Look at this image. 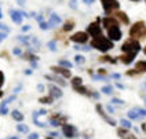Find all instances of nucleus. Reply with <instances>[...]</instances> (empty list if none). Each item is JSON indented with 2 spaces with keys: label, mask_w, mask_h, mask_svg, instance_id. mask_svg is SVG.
Wrapping results in <instances>:
<instances>
[{
  "label": "nucleus",
  "mask_w": 146,
  "mask_h": 139,
  "mask_svg": "<svg viewBox=\"0 0 146 139\" xmlns=\"http://www.w3.org/2000/svg\"><path fill=\"white\" fill-rule=\"evenodd\" d=\"M91 47L99 50V51H102V52H108V51H110L112 48H114L113 41L109 40L108 37L102 36V34L98 36V37H95L94 40L91 41Z\"/></svg>",
  "instance_id": "obj_1"
},
{
  "label": "nucleus",
  "mask_w": 146,
  "mask_h": 139,
  "mask_svg": "<svg viewBox=\"0 0 146 139\" xmlns=\"http://www.w3.org/2000/svg\"><path fill=\"white\" fill-rule=\"evenodd\" d=\"M130 36L131 39L135 40H142L146 37V24L143 21H138L130 28Z\"/></svg>",
  "instance_id": "obj_2"
},
{
  "label": "nucleus",
  "mask_w": 146,
  "mask_h": 139,
  "mask_svg": "<svg viewBox=\"0 0 146 139\" xmlns=\"http://www.w3.org/2000/svg\"><path fill=\"white\" fill-rule=\"evenodd\" d=\"M121 51L124 54L131 55V57H137V54L141 51V44L135 39H128L127 41H124V44L121 46Z\"/></svg>",
  "instance_id": "obj_3"
},
{
  "label": "nucleus",
  "mask_w": 146,
  "mask_h": 139,
  "mask_svg": "<svg viewBox=\"0 0 146 139\" xmlns=\"http://www.w3.org/2000/svg\"><path fill=\"white\" fill-rule=\"evenodd\" d=\"M101 3H102V7H104L105 14H108V15H110L112 13L117 11L119 7H120V4H119L117 0H101Z\"/></svg>",
  "instance_id": "obj_4"
},
{
  "label": "nucleus",
  "mask_w": 146,
  "mask_h": 139,
  "mask_svg": "<svg viewBox=\"0 0 146 139\" xmlns=\"http://www.w3.org/2000/svg\"><path fill=\"white\" fill-rule=\"evenodd\" d=\"M99 21H101V19L97 18V21L91 22V24L88 25V28H87V33H88V36H92L94 39L102 34V28H101V25H99Z\"/></svg>",
  "instance_id": "obj_5"
},
{
  "label": "nucleus",
  "mask_w": 146,
  "mask_h": 139,
  "mask_svg": "<svg viewBox=\"0 0 146 139\" xmlns=\"http://www.w3.org/2000/svg\"><path fill=\"white\" fill-rule=\"evenodd\" d=\"M108 30V39L112 41H117L121 39L123 33H121V29H120V26H113V28H109V29H106Z\"/></svg>",
  "instance_id": "obj_6"
},
{
  "label": "nucleus",
  "mask_w": 146,
  "mask_h": 139,
  "mask_svg": "<svg viewBox=\"0 0 146 139\" xmlns=\"http://www.w3.org/2000/svg\"><path fill=\"white\" fill-rule=\"evenodd\" d=\"M70 40L76 44H86L88 41V33L87 32H76L70 36Z\"/></svg>",
  "instance_id": "obj_7"
},
{
  "label": "nucleus",
  "mask_w": 146,
  "mask_h": 139,
  "mask_svg": "<svg viewBox=\"0 0 146 139\" xmlns=\"http://www.w3.org/2000/svg\"><path fill=\"white\" fill-rule=\"evenodd\" d=\"M62 132L65 135L66 138L72 139V138H76L77 136V130L74 128V125L72 124H62Z\"/></svg>",
  "instance_id": "obj_8"
},
{
  "label": "nucleus",
  "mask_w": 146,
  "mask_h": 139,
  "mask_svg": "<svg viewBox=\"0 0 146 139\" xmlns=\"http://www.w3.org/2000/svg\"><path fill=\"white\" fill-rule=\"evenodd\" d=\"M65 121H66V117L62 115H59V113H52L51 117H50V124H51L52 127L62 125V124H65Z\"/></svg>",
  "instance_id": "obj_9"
},
{
  "label": "nucleus",
  "mask_w": 146,
  "mask_h": 139,
  "mask_svg": "<svg viewBox=\"0 0 146 139\" xmlns=\"http://www.w3.org/2000/svg\"><path fill=\"white\" fill-rule=\"evenodd\" d=\"M51 70L54 72L55 74H59V76H62V77H65V79H69L72 73H70V70L68 69V68H64V66H52L51 68Z\"/></svg>",
  "instance_id": "obj_10"
},
{
  "label": "nucleus",
  "mask_w": 146,
  "mask_h": 139,
  "mask_svg": "<svg viewBox=\"0 0 146 139\" xmlns=\"http://www.w3.org/2000/svg\"><path fill=\"white\" fill-rule=\"evenodd\" d=\"M102 25H104L105 29H109V28H113V26H120V22L114 17H106L102 19Z\"/></svg>",
  "instance_id": "obj_11"
},
{
  "label": "nucleus",
  "mask_w": 146,
  "mask_h": 139,
  "mask_svg": "<svg viewBox=\"0 0 146 139\" xmlns=\"http://www.w3.org/2000/svg\"><path fill=\"white\" fill-rule=\"evenodd\" d=\"M95 109H97V112L99 113V116H101V117L105 120L106 123H109L110 125H116V121H114L112 117H109V116H108L105 112H104V107H102V105H99V103H98L97 106H95Z\"/></svg>",
  "instance_id": "obj_12"
},
{
  "label": "nucleus",
  "mask_w": 146,
  "mask_h": 139,
  "mask_svg": "<svg viewBox=\"0 0 146 139\" xmlns=\"http://www.w3.org/2000/svg\"><path fill=\"white\" fill-rule=\"evenodd\" d=\"M117 135L120 136L121 139H138L132 132H130V130H127V128H119L117 130Z\"/></svg>",
  "instance_id": "obj_13"
},
{
  "label": "nucleus",
  "mask_w": 146,
  "mask_h": 139,
  "mask_svg": "<svg viewBox=\"0 0 146 139\" xmlns=\"http://www.w3.org/2000/svg\"><path fill=\"white\" fill-rule=\"evenodd\" d=\"M114 18L119 21V22H123L124 25H128L130 24V18L127 17V14L125 13H123V11H114Z\"/></svg>",
  "instance_id": "obj_14"
},
{
  "label": "nucleus",
  "mask_w": 146,
  "mask_h": 139,
  "mask_svg": "<svg viewBox=\"0 0 146 139\" xmlns=\"http://www.w3.org/2000/svg\"><path fill=\"white\" fill-rule=\"evenodd\" d=\"M22 14L19 13V11H17V10H10V17H11V19L14 21V24L17 25H21L22 24Z\"/></svg>",
  "instance_id": "obj_15"
},
{
  "label": "nucleus",
  "mask_w": 146,
  "mask_h": 139,
  "mask_svg": "<svg viewBox=\"0 0 146 139\" xmlns=\"http://www.w3.org/2000/svg\"><path fill=\"white\" fill-rule=\"evenodd\" d=\"M48 91H50L48 95H51L52 98H61L62 97V91L59 90L58 87H55L54 84H50L48 85Z\"/></svg>",
  "instance_id": "obj_16"
},
{
  "label": "nucleus",
  "mask_w": 146,
  "mask_h": 139,
  "mask_svg": "<svg viewBox=\"0 0 146 139\" xmlns=\"http://www.w3.org/2000/svg\"><path fill=\"white\" fill-rule=\"evenodd\" d=\"M61 22H62V19H61L57 14H52V15L50 17V21L47 22V24H48L50 28H55V26H57V25H59Z\"/></svg>",
  "instance_id": "obj_17"
},
{
  "label": "nucleus",
  "mask_w": 146,
  "mask_h": 139,
  "mask_svg": "<svg viewBox=\"0 0 146 139\" xmlns=\"http://www.w3.org/2000/svg\"><path fill=\"white\" fill-rule=\"evenodd\" d=\"M76 26V22H74V19H68L64 22V26H62V29H64V32H70L73 28Z\"/></svg>",
  "instance_id": "obj_18"
},
{
  "label": "nucleus",
  "mask_w": 146,
  "mask_h": 139,
  "mask_svg": "<svg viewBox=\"0 0 146 139\" xmlns=\"http://www.w3.org/2000/svg\"><path fill=\"white\" fill-rule=\"evenodd\" d=\"M137 73H145L146 72V61H139L135 65V69H134Z\"/></svg>",
  "instance_id": "obj_19"
},
{
  "label": "nucleus",
  "mask_w": 146,
  "mask_h": 139,
  "mask_svg": "<svg viewBox=\"0 0 146 139\" xmlns=\"http://www.w3.org/2000/svg\"><path fill=\"white\" fill-rule=\"evenodd\" d=\"M134 58H135V57H131V55H128V54H123V55L119 58V59L121 61L123 64H125V65H130L131 62L134 61Z\"/></svg>",
  "instance_id": "obj_20"
},
{
  "label": "nucleus",
  "mask_w": 146,
  "mask_h": 139,
  "mask_svg": "<svg viewBox=\"0 0 146 139\" xmlns=\"http://www.w3.org/2000/svg\"><path fill=\"white\" fill-rule=\"evenodd\" d=\"M39 112H33V116H32V118H33V123L36 124L37 127H46V123H43V121H39Z\"/></svg>",
  "instance_id": "obj_21"
},
{
  "label": "nucleus",
  "mask_w": 146,
  "mask_h": 139,
  "mask_svg": "<svg viewBox=\"0 0 146 139\" xmlns=\"http://www.w3.org/2000/svg\"><path fill=\"white\" fill-rule=\"evenodd\" d=\"M46 79H47V80H51V81L58 83L59 85H64V87L66 85V81H64V80H62V79H59V77H55V76H48V74H47V76H46Z\"/></svg>",
  "instance_id": "obj_22"
},
{
  "label": "nucleus",
  "mask_w": 146,
  "mask_h": 139,
  "mask_svg": "<svg viewBox=\"0 0 146 139\" xmlns=\"http://www.w3.org/2000/svg\"><path fill=\"white\" fill-rule=\"evenodd\" d=\"M52 101H54V98H52L51 95H47V97H41V98H39V102H40V103H46V105H51V103H52Z\"/></svg>",
  "instance_id": "obj_23"
},
{
  "label": "nucleus",
  "mask_w": 146,
  "mask_h": 139,
  "mask_svg": "<svg viewBox=\"0 0 146 139\" xmlns=\"http://www.w3.org/2000/svg\"><path fill=\"white\" fill-rule=\"evenodd\" d=\"M13 118L14 120H17V121H22L24 120V115L19 112V110H13Z\"/></svg>",
  "instance_id": "obj_24"
},
{
  "label": "nucleus",
  "mask_w": 146,
  "mask_h": 139,
  "mask_svg": "<svg viewBox=\"0 0 146 139\" xmlns=\"http://www.w3.org/2000/svg\"><path fill=\"white\" fill-rule=\"evenodd\" d=\"M17 131L22 132V134H26V132H29V127H28L26 124H18V125H17Z\"/></svg>",
  "instance_id": "obj_25"
},
{
  "label": "nucleus",
  "mask_w": 146,
  "mask_h": 139,
  "mask_svg": "<svg viewBox=\"0 0 146 139\" xmlns=\"http://www.w3.org/2000/svg\"><path fill=\"white\" fill-rule=\"evenodd\" d=\"M139 117H141V116L137 113V110H135V109H132V110L128 112V118H131V120H138Z\"/></svg>",
  "instance_id": "obj_26"
},
{
  "label": "nucleus",
  "mask_w": 146,
  "mask_h": 139,
  "mask_svg": "<svg viewBox=\"0 0 146 139\" xmlns=\"http://www.w3.org/2000/svg\"><path fill=\"white\" fill-rule=\"evenodd\" d=\"M83 84V79L79 77V76H76V77H73L72 79V85L73 87H77V85H81Z\"/></svg>",
  "instance_id": "obj_27"
},
{
  "label": "nucleus",
  "mask_w": 146,
  "mask_h": 139,
  "mask_svg": "<svg viewBox=\"0 0 146 139\" xmlns=\"http://www.w3.org/2000/svg\"><path fill=\"white\" fill-rule=\"evenodd\" d=\"M0 115H8V107H7V102L6 101L0 105Z\"/></svg>",
  "instance_id": "obj_28"
},
{
  "label": "nucleus",
  "mask_w": 146,
  "mask_h": 139,
  "mask_svg": "<svg viewBox=\"0 0 146 139\" xmlns=\"http://www.w3.org/2000/svg\"><path fill=\"white\" fill-rule=\"evenodd\" d=\"M99 61H101V62H110V64H116V59H113V58L109 57V55L101 57V58H99Z\"/></svg>",
  "instance_id": "obj_29"
},
{
  "label": "nucleus",
  "mask_w": 146,
  "mask_h": 139,
  "mask_svg": "<svg viewBox=\"0 0 146 139\" xmlns=\"http://www.w3.org/2000/svg\"><path fill=\"white\" fill-rule=\"evenodd\" d=\"M84 62H86V58L83 57V55H76V57H74V64L81 65V64H84Z\"/></svg>",
  "instance_id": "obj_30"
},
{
  "label": "nucleus",
  "mask_w": 146,
  "mask_h": 139,
  "mask_svg": "<svg viewBox=\"0 0 146 139\" xmlns=\"http://www.w3.org/2000/svg\"><path fill=\"white\" fill-rule=\"evenodd\" d=\"M102 92L109 95V94L113 92V87H112V85H105V87H102Z\"/></svg>",
  "instance_id": "obj_31"
},
{
  "label": "nucleus",
  "mask_w": 146,
  "mask_h": 139,
  "mask_svg": "<svg viewBox=\"0 0 146 139\" xmlns=\"http://www.w3.org/2000/svg\"><path fill=\"white\" fill-rule=\"evenodd\" d=\"M59 65L64 66V68H68V69H70V68H72V64H70V62H68V61H65V59L59 61Z\"/></svg>",
  "instance_id": "obj_32"
},
{
  "label": "nucleus",
  "mask_w": 146,
  "mask_h": 139,
  "mask_svg": "<svg viewBox=\"0 0 146 139\" xmlns=\"http://www.w3.org/2000/svg\"><path fill=\"white\" fill-rule=\"evenodd\" d=\"M120 124L123 125V128H127V130H128V128H131V123L128 121V120H124V118H123L121 121H120Z\"/></svg>",
  "instance_id": "obj_33"
},
{
  "label": "nucleus",
  "mask_w": 146,
  "mask_h": 139,
  "mask_svg": "<svg viewBox=\"0 0 146 139\" xmlns=\"http://www.w3.org/2000/svg\"><path fill=\"white\" fill-rule=\"evenodd\" d=\"M47 46H48V48L52 50V51H55V50H57V43H55V41H48V44H47Z\"/></svg>",
  "instance_id": "obj_34"
},
{
  "label": "nucleus",
  "mask_w": 146,
  "mask_h": 139,
  "mask_svg": "<svg viewBox=\"0 0 146 139\" xmlns=\"http://www.w3.org/2000/svg\"><path fill=\"white\" fill-rule=\"evenodd\" d=\"M25 58H26V59H29V61H37V57H36V55H33L32 52H31V54H26Z\"/></svg>",
  "instance_id": "obj_35"
},
{
  "label": "nucleus",
  "mask_w": 146,
  "mask_h": 139,
  "mask_svg": "<svg viewBox=\"0 0 146 139\" xmlns=\"http://www.w3.org/2000/svg\"><path fill=\"white\" fill-rule=\"evenodd\" d=\"M112 103H116V105H124V101H121V99H119V98H113L112 99Z\"/></svg>",
  "instance_id": "obj_36"
},
{
  "label": "nucleus",
  "mask_w": 146,
  "mask_h": 139,
  "mask_svg": "<svg viewBox=\"0 0 146 139\" xmlns=\"http://www.w3.org/2000/svg\"><path fill=\"white\" fill-rule=\"evenodd\" d=\"M39 24H40V28L43 29V30H47V29L50 28L48 24H47V22H44V21H43V22H39Z\"/></svg>",
  "instance_id": "obj_37"
},
{
  "label": "nucleus",
  "mask_w": 146,
  "mask_h": 139,
  "mask_svg": "<svg viewBox=\"0 0 146 139\" xmlns=\"http://www.w3.org/2000/svg\"><path fill=\"white\" fill-rule=\"evenodd\" d=\"M74 50H81V51H88V47H86V46H76Z\"/></svg>",
  "instance_id": "obj_38"
},
{
  "label": "nucleus",
  "mask_w": 146,
  "mask_h": 139,
  "mask_svg": "<svg viewBox=\"0 0 146 139\" xmlns=\"http://www.w3.org/2000/svg\"><path fill=\"white\" fill-rule=\"evenodd\" d=\"M3 84H4V74H3L1 70H0V88L3 87Z\"/></svg>",
  "instance_id": "obj_39"
},
{
  "label": "nucleus",
  "mask_w": 146,
  "mask_h": 139,
  "mask_svg": "<svg viewBox=\"0 0 146 139\" xmlns=\"http://www.w3.org/2000/svg\"><path fill=\"white\" fill-rule=\"evenodd\" d=\"M28 139H39V134H36V132H32L29 136H28Z\"/></svg>",
  "instance_id": "obj_40"
},
{
  "label": "nucleus",
  "mask_w": 146,
  "mask_h": 139,
  "mask_svg": "<svg viewBox=\"0 0 146 139\" xmlns=\"http://www.w3.org/2000/svg\"><path fill=\"white\" fill-rule=\"evenodd\" d=\"M14 54H15V55H21V54H22V51H21L19 48H14Z\"/></svg>",
  "instance_id": "obj_41"
},
{
  "label": "nucleus",
  "mask_w": 146,
  "mask_h": 139,
  "mask_svg": "<svg viewBox=\"0 0 146 139\" xmlns=\"http://www.w3.org/2000/svg\"><path fill=\"white\" fill-rule=\"evenodd\" d=\"M29 29H31V25H25L24 28H22V30H24V32H26V30H29Z\"/></svg>",
  "instance_id": "obj_42"
},
{
  "label": "nucleus",
  "mask_w": 146,
  "mask_h": 139,
  "mask_svg": "<svg viewBox=\"0 0 146 139\" xmlns=\"http://www.w3.org/2000/svg\"><path fill=\"white\" fill-rule=\"evenodd\" d=\"M46 113H47V110H46V109H41V110H39V115H40V116L46 115Z\"/></svg>",
  "instance_id": "obj_43"
},
{
  "label": "nucleus",
  "mask_w": 146,
  "mask_h": 139,
  "mask_svg": "<svg viewBox=\"0 0 146 139\" xmlns=\"http://www.w3.org/2000/svg\"><path fill=\"white\" fill-rule=\"evenodd\" d=\"M6 39V33H0V41H3Z\"/></svg>",
  "instance_id": "obj_44"
},
{
  "label": "nucleus",
  "mask_w": 146,
  "mask_h": 139,
  "mask_svg": "<svg viewBox=\"0 0 146 139\" xmlns=\"http://www.w3.org/2000/svg\"><path fill=\"white\" fill-rule=\"evenodd\" d=\"M83 1H84L86 4H92V3H94L95 0H83Z\"/></svg>",
  "instance_id": "obj_45"
},
{
  "label": "nucleus",
  "mask_w": 146,
  "mask_h": 139,
  "mask_svg": "<svg viewBox=\"0 0 146 139\" xmlns=\"http://www.w3.org/2000/svg\"><path fill=\"white\" fill-rule=\"evenodd\" d=\"M98 73L99 74H106V70L105 69H99V70H98Z\"/></svg>",
  "instance_id": "obj_46"
},
{
  "label": "nucleus",
  "mask_w": 146,
  "mask_h": 139,
  "mask_svg": "<svg viewBox=\"0 0 146 139\" xmlns=\"http://www.w3.org/2000/svg\"><path fill=\"white\" fill-rule=\"evenodd\" d=\"M116 87H117V88H124V85L120 84V83H116Z\"/></svg>",
  "instance_id": "obj_47"
},
{
  "label": "nucleus",
  "mask_w": 146,
  "mask_h": 139,
  "mask_svg": "<svg viewBox=\"0 0 146 139\" xmlns=\"http://www.w3.org/2000/svg\"><path fill=\"white\" fill-rule=\"evenodd\" d=\"M37 90H39V91H43V90H44V87H43L41 84H39V85H37Z\"/></svg>",
  "instance_id": "obj_48"
},
{
  "label": "nucleus",
  "mask_w": 146,
  "mask_h": 139,
  "mask_svg": "<svg viewBox=\"0 0 146 139\" xmlns=\"http://www.w3.org/2000/svg\"><path fill=\"white\" fill-rule=\"evenodd\" d=\"M113 79H120V74H119V73H114L113 74Z\"/></svg>",
  "instance_id": "obj_49"
},
{
  "label": "nucleus",
  "mask_w": 146,
  "mask_h": 139,
  "mask_svg": "<svg viewBox=\"0 0 146 139\" xmlns=\"http://www.w3.org/2000/svg\"><path fill=\"white\" fill-rule=\"evenodd\" d=\"M108 110H109L110 113H113V112H114V110H113V107H112V106H108Z\"/></svg>",
  "instance_id": "obj_50"
},
{
  "label": "nucleus",
  "mask_w": 146,
  "mask_h": 139,
  "mask_svg": "<svg viewBox=\"0 0 146 139\" xmlns=\"http://www.w3.org/2000/svg\"><path fill=\"white\" fill-rule=\"evenodd\" d=\"M7 139H19V138H17V136H10V138H7Z\"/></svg>",
  "instance_id": "obj_51"
},
{
  "label": "nucleus",
  "mask_w": 146,
  "mask_h": 139,
  "mask_svg": "<svg viewBox=\"0 0 146 139\" xmlns=\"http://www.w3.org/2000/svg\"><path fill=\"white\" fill-rule=\"evenodd\" d=\"M1 17H3V15H1V8H0V18H1Z\"/></svg>",
  "instance_id": "obj_52"
},
{
  "label": "nucleus",
  "mask_w": 146,
  "mask_h": 139,
  "mask_svg": "<svg viewBox=\"0 0 146 139\" xmlns=\"http://www.w3.org/2000/svg\"><path fill=\"white\" fill-rule=\"evenodd\" d=\"M46 139H54V138H52V136H48V138H46Z\"/></svg>",
  "instance_id": "obj_53"
},
{
  "label": "nucleus",
  "mask_w": 146,
  "mask_h": 139,
  "mask_svg": "<svg viewBox=\"0 0 146 139\" xmlns=\"http://www.w3.org/2000/svg\"><path fill=\"white\" fill-rule=\"evenodd\" d=\"M143 52H145V55H146V47H145V48H143Z\"/></svg>",
  "instance_id": "obj_54"
},
{
  "label": "nucleus",
  "mask_w": 146,
  "mask_h": 139,
  "mask_svg": "<svg viewBox=\"0 0 146 139\" xmlns=\"http://www.w3.org/2000/svg\"><path fill=\"white\" fill-rule=\"evenodd\" d=\"M0 97H3V92H1V91H0Z\"/></svg>",
  "instance_id": "obj_55"
},
{
  "label": "nucleus",
  "mask_w": 146,
  "mask_h": 139,
  "mask_svg": "<svg viewBox=\"0 0 146 139\" xmlns=\"http://www.w3.org/2000/svg\"><path fill=\"white\" fill-rule=\"evenodd\" d=\"M84 139H90V136H86V138H84Z\"/></svg>",
  "instance_id": "obj_56"
},
{
  "label": "nucleus",
  "mask_w": 146,
  "mask_h": 139,
  "mask_svg": "<svg viewBox=\"0 0 146 139\" xmlns=\"http://www.w3.org/2000/svg\"><path fill=\"white\" fill-rule=\"evenodd\" d=\"M132 1H139V0H132Z\"/></svg>",
  "instance_id": "obj_57"
}]
</instances>
